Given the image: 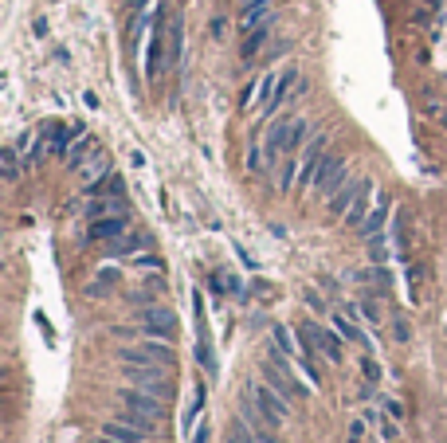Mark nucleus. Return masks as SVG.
Segmentation results:
<instances>
[{"instance_id":"f257e3e1","label":"nucleus","mask_w":447,"mask_h":443,"mask_svg":"<svg viewBox=\"0 0 447 443\" xmlns=\"http://www.w3.org/2000/svg\"><path fill=\"white\" fill-rule=\"evenodd\" d=\"M341 333L338 330H318V326H310V322H302L298 326V345H302V353L306 357H326L329 365H341L346 361V345H341Z\"/></svg>"},{"instance_id":"f03ea898","label":"nucleus","mask_w":447,"mask_h":443,"mask_svg":"<svg viewBox=\"0 0 447 443\" xmlns=\"http://www.w3.org/2000/svg\"><path fill=\"white\" fill-rule=\"evenodd\" d=\"M122 365H165V369H177V350L173 341H161V338H142V345H126L118 350Z\"/></svg>"},{"instance_id":"7ed1b4c3","label":"nucleus","mask_w":447,"mask_h":443,"mask_svg":"<svg viewBox=\"0 0 447 443\" xmlns=\"http://www.w3.org/2000/svg\"><path fill=\"white\" fill-rule=\"evenodd\" d=\"M302 137H306V122H302V118L271 122L263 149H267V157H290V154L298 149V145H302Z\"/></svg>"},{"instance_id":"20e7f679","label":"nucleus","mask_w":447,"mask_h":443,"mask_svg":"<svg viewBox=\"0 0 447 443\" xmlns=\"http://www.w3.org/2000/svg\"><path fill=\"white\" fill-rule=\"evenodd\" d=\"M251 396H255V408H259V416L267 420L271 427H283V420L290 416V404H287V396H278L275 389H271L267 381H255L251 384Z\"/></svg>"},{"instance_id":"39448f33","label":"nucleus","mask_w":447,"mask_h":443,"mask_svg":"<svg viewBox=\"0 0 447 443\" xmlns=\"http://www.w3.org/2000/svg\"><path fill=\"white\" fill-rule=\"evenodd\" d=\"M142 338H161V341H177V314L169 306H145L142 310Z\"/></svg>"},{"instance_id":"423d86ee","label":"nucleus","mask_w":447,"mask_h":443,"mask_svg":"<svg viewBox=\"0 0 447 443\" xmlns=\"http://www.w3.org/2000/svg\"><path fill=\"white\" fill-rule=\"evenodd\" d=\"M126 231H130V212H114V216H98V220H91L86 239H91V243H114V239H122Z\"/></svg>"},{"instance_id":"0eeeda50","label":"nucleus","mask_w":447,"mask_h":443,"mask_svg":"<svg viewBox=\"0 0 447 443\" xmlns=\"http://www.w3.org/2000/svg\"><path fill=\"white\" fill-rule=\"evenodd\" d=\"M122 373L130 376V384H137V389H149V392H161V396H173V384H169V369L161 365V369H153V365H134V369H122Z\"/></svg>"},{"instance_id":"6e6552de","label":"nucleus","mask_w":447,"mask_h":443,"mask_svg":"<svg viewBox=\"0 0 447 443\" xmlns=\"http://www.w3.org/2000/svg\"><path fill=\"white\" fill-rule=\"evenodd\" d=\"M153 396H157V392H149V389H122L118 392V404L122 408H134V412H145V416H153V420H161V401H153Z\"/></svg>"},{"instance_id":"1a4fd4ad","label":"nucleus","mask_w":447,"mask_h":443,"mask_svg":"<svg viewBox=\"0 0 447 443\" xmlns=\"http://www.w3.org/2000/svg\"><path fill=\"white\" fill-rule=\"evenodd\" d=\"M165 28H153L149 35V47H145V83H153V79L161 75V67L169 63V55H165Z\"/></svg>"},{"instance_id":"9d476101","label":"nucleus","mask_w":447,"mask_h":443,"mask_svg":"<svg viewBox=\"0 0 447 443\" xmlns=\"http://www.w3.org/2000/svg\"><path fill=\"white\" fill-rule=\"evenodd\" d=\"M388 212H392V196H385V192H380V196H377V205L369 208V216L361 220V236H365V239H377V236H385Z\"/></svg>"},{"instance_id":"9b49d317","label":"nucleus","mask_w":447,"mask_h":443,"mask_svg":"<svg viewBox=\"0 0 447 443\" xmlns=\"http://www.w3.org/2000/svg\"><path fill=\"white\" fill-rule=\"evenodd\" d=\"M145 435L149 432L126 424V420H106L102 424V443H145Z\"/></svg>"},{"instance_id":"f8f14e48","label":"nucleus","mask_w":447,"mask_h":443,"mask_svg":"<svg viewBox=\"0 0 447 443\" xmlns=\"http://www.w3.org/2000/svg\"><path fill=\"white\" fill-rule=\"evenodd\" d=\"M295 83H298V67L290 63V67H283V71H278V79H275V94H271V103L263 106V114H267V118L278 110V106H283V98L290 94V86H295Z\"/></svg>"},{"instance_id":"ddd939ff","label":"nucleus","mask_w":447,"mask_h":443,"mask_svg":"<svg viewBox=\"0 0 447 443\" xmlns=\"http://www.w3.org/2000/svg\"><path fill=\"white\" fill-rule=\"evenodd\" d=\"M361 188H365V180H346L338 192L329 196V212H334V216H346L349 208H353V200L361 196Z\"/></svg>"},{"instance_id":"4468645a","label":"nucleus","mask_w":447,"mask_h":443,"mask_svg":"<svg viewBox=\"0 0 447 443\" xmlns=\"http://www.w3.org/2000/svg\"><path fill=\"white\" fill-rule=\"evenodd\" d=\"M153 243H149V236H130V239H114L106 248V255L110 259H122V255H137V251H149Z\"/></svg>"},{"instance_id":"2eb2a0df","label":"nucleus","mask_w":447,"mask_h":443,"mask_svg":"<svg viewBox=\"0 0 447 443\" xmlns=\"http://www.w3.org/2000/svg\"><path fill=\"white\" fill-rule=\"evenodd\" d=\"M114 212H126V205H122L114 192L110 196H94L91 205H86V216H91V220H98V216H114Z\"/></svg>"},{"instance_id":"dca6fc26","label":"nucleus","mask_w":447,"mask_h":443,"mask_svg":"<svg viewBox=\"0 0 447 443\" xmlns=\"http://www.w3.org/2000/svg\"><path fill=\"white\" fill-rule=\"evenodd\" d=\"M334 330H338L346 341H353V345H365V341H369L365 338V330H357V322H349L346 314H334Z\"/></svg>"},{"instance_id":"f3484780","label":"nucleus","mask_w":447,"mask_h":443,"mask_svg":"<svg viewBox=\"0 0 447 443\" xmlns=\"http://www.w3.org/2000/svg\"><path fill=\"white\" fill-rule=\"evenodd\" d=\"M228 443H259V439H255V427L244 416H236L232 420V432H228Z\"/></svg>"},{"instance_id":"a211bd4d","label":"nucleus","mask_w":447,"mask_h":443,"mask_svg":"<svg viewBox=\"0 0 447 443\" xmlns=\"http://www.w3.org/2000/svg\"><path fill=\"white\" fill-rule=\"evenodd\" d=\"M267 24H263V28H251V32H247L244 35V59H251V55H259V47H263V43H267Z\"/></svg>"},{"instance_id":"6ab92c4d","label":"nucleus","mask_w":447,"mask_h":443,"mask_svg":"<svg viewBox=\"0 0 447 443\" xmlns=\"http://www.w3.org/2000/svg\"><path fill=\"white\" fill-rule=\"evenodd\" d=\"M204 396H208V389H204V384H196V401H193V408L185 412V420H181V424H185V432H188V427H196V424H200V412H204Z\"/></svg>"},{"instance_id":"aec40b11","label":"nucleus","mask_w":447,"mask_h":443,"mask_svg":"<svg viewBox=\"0 0 447 443\" xmlns=\"http://www.w3.org/2000/svg\"><path fill=\"white\" fill-rule=\"evenodd\" d=\"M271 341H275V350H283L287 353V357H295V338H290V330H283V326H275V330H271Z\"/></svg>"},{"instance_id":"412c9836","label":"nucleus","mask_w":447,"mask_h":443,"mask_svg":"<svg viewBox=\"0 0 447 443\" xmlns=\"http://www.w3.org/2000/svg\"><path fill=\"white\" fill-rule=\"evenodd\" d=\"M130 267H134V271H161V255H153V251H137V255L130 259Z\"/></svg>"},{"instance_id":"4be33fe9","label":"nucleus","mask_w":447,"mask_h":443,"mask_svg":"<svg viewBox=\"0 0 447 443\" xmlns=\"http://www.w3.org/2000/svg\"><path fill=\"white\" fill-rule=\"evenodd\" d=\"M263 165H267V149H263V145H251V149H247V169L259 173Z\"/></svg>"},{"instance_id":"5701e85b","label":"nucleus","mask_w":447,"mask_h":443,"mask_svg":"<svg viewBox=\"0 0 447 443\" xmlns=\"http://www.w3.org/2000/svg\"><path fill=\"white\" fill-rule=\"evenodd\" d=\"M357 314L365 318V322L369 326H380L385 322V314H380V306H373V302H361V306H357Z\"/></svg>"},{"instance_id":"b1692460","label":"nucleus","mask_w":447,"mask_h":443,"mask_svg":"<svg viewBox=\"0 0 447 443\" xmlns=\"http://www.w3.org/2000/svg\"><path fill=\"white\" fill-rule=\"evenodd\" d=\"M4 177H9V180L20 177V157H16V149H4Z\"/></svg>"},{"instance_id":"393cba45","label":"nucleus","mask_w":447,"mask_h":443,"mask_svg":"<svg viewBox=\"0 0 447 443\" xmlns=\"http://www.w3.org/2000/svg\"><path fill=\"white\" fill-rule=\"evenodd\" d=\"M361 373H365V381H373V384L380 381V365H377V361H373V357H369V353H365V357H361Z\"/></svg>"},{"instance_id":"a878e982","label":"nucleus","mask_w":447,"mask_h":443,"mask_svg":"<svg viewBox=\"0 0 447 443\" xmlns=\"http://www.w3.org/2000/svg\"><path fill=\"white\" fill-rule=\"evenodd\" d=\"M193 443H212V427L208 424H196L193 427Z\"/></svg>"},{"instance_id":"bb28decb","label":"nucleus","mask_w":447,"mask_h":443,"mask_svg":"<svg viewBox=\"0 0 447 443\" xmlns=\"http://www.w3.org/2000/svg\"><path fill=\"white\" fill-rule=\"evenodd\" d=\"M385 412L392 420H404V408H400V401H392V396H385Z\"/></svg>"},{"instance_id":"cd10ccee","label":"nucleus","mask_w":447,"mask_h":443,"mask_svg":"<svg viewBox=\"0 0 447 443\" xmlns=\"http://www.w3.org/2000/svg\"><path fill=\"white\" fill-rule=\"evenodd\" d=\"M365 439V420H353L349 424V443H361Z\"/></svg>"},{"instance_id":"c85d7f7f","label":"nucleus","mask_w":447,"mask_h":443,"mask_svg":"<svg viewBox=\"0 0 447 443\" xmlns=\"http://www.w3.org/2000/svg\"><path fill=\"white\" fill-rule=\"evenodd\" d=\"M208 287H212V294H224V279H220V271L208 279Z\"/></svg>"},{"instance_id":"c756f323","label":"nucleus","mask_w":447,"mask_h":443,"mask_svg":"<svg viewBox=\"0 0 447 443\" xmlns=\"http://www.w3.org/2000/svg\"><path fill=\"white\" fill-rule=\"evenodd\" d=\"M228 32V20H212V35H224Z\"/></svg>"},{"instance_id":"7c9ffc66","label":"nucleus","mask_w":447,"mask_h":443,"mask_svg":"<svg viewBox=\"0 0 447 443\" xmlns=\"http://www.w3.org/2000/svg\"><path fill=\"white\" fill-rule=\"evenodd\" d=\"M145 4H149V0H130V8L134 12H145Z\"/></svg>"}]
</instances>
